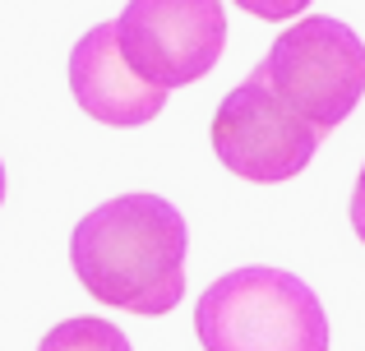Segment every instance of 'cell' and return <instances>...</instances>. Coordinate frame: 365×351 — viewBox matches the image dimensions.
<instances>
[{"label":"cell","mask_w":365,"mask_h":351,"mask_svg":"<svg viewBox=\"0 0 365 351\" xmlns=\"http://www.w3.org/2000/svg\"><path fill=\"white\" fill-rule=\"evenodd\" d=\"M74 278L102 305L171 315L185 296V217L162 194H120L70 236Z\"/></svg>","instance_id":"6da1fadb"},{"label":"cell","mask_w":365,"mask_h":351,"mask_svg":"<svg viewBox=\"0 0 365 351\" xmlns=\"http://www.w3.org/2000/svg\"><path fill=\"white\" fill-rule=\"evenodd\" d=\"M204 351H329V315L319 296L287 268H236L195 305Z\"/></svg>","instance_id":"7a4b0ae2"},{"label":"cell","mask_w":365,"mask_h":351,"mask_svg":"<svg viewBox=\"0 0 365 351\" xmlns=\"http://www.w3.org/2000/svg\"><path fill=\"white\" fill-rule=\"evenodd\" d=\"M259 70L268 88L324 135L342 125L365 98V42L342 19L314 14L282 28Z\"/></svg>","instance_id":"3957f363"},{"label":"cell","mask_w":365,"mask_h":351,"mask_svg":"<svg viewBox=\"0 0 365 351\" xmlns=\"http://www.w3.org/2000/svg\"><path fill=\"white\" fill-rule=\"evenodd\" d=\"M213 153L232 176L255 185H277L310 167L314 148L324 144V130H314L301 111H292L273 88L264 70H250L245 83H236L213 111Z\"/></svg>","instance_id":"277c9868"},{"label":"cell","mask_w":365,"mask_h":351,"mask_svg":"<svg viewBox=\"0 0 365 351\" xmlns=\"http://www.w3.org/2000/svg\"><path fill=\"white\" fill-rule=\"evenodd\" d=\"M116 42L143 83L162 93L185 88L222 61V0H130L116 19Z\"/></svg>","instance_id":"5b68a950"},{"label":"cell","mask_w":365,"mask_h":351,"mask_svg":"<svg viewBox=\"0 0 365 351\" xmlns=\"http://www.w3.org/2000/svg\"><path fill=\"white\" fill-rule=\"evenodd\" d=\"M70 93L93 120L116 130H134L162 116L167 93L143 83L139 74L125 65L120 42H116V23H98L74 42L70 51Z\"/></svg>","instance_id":"8992f818"},{"label":"cell","mask_w":365,"mask_h":351,"mask_svg":"<svg viewBox=\"0 0 365 351\" xmlns=\"http://www.w3.org/2000/svg\"><path fill=\"white\" fill-rule=\"evenodd\" d=\"M37 351H134V347L116 324H107V319H98V315H79V319L56 324L51 333L42 337Z\"/></svg>","instance_id":"52a82bcc"},{"label":"cell","mask_w":365,"mask_h":351,"mask_svg":"<svg viewBox=\"0 0 365 351\" xmlns=\"http://www.w3.org/2000/svg\"><path fill=\"white\" fill-rule=\"evenodd\" d=\"M236 5H241L245 14H255V19H268V23H287V19L301 14L310 0H236Z\"/></svg>","instance_id":"ba28073f"},{"label":"cell","mask_w":365,"mask_h":351,"mask_svg":"<svg viewBox=\"0 0 365 351\" xmlns=\"http://www.w3.org/2000/svg\"><path fill=\"white\" fill-rule=\"evenodd\" d=\"M351 226H356V236H361V245H365V167H361V176H356V189H351Z\"/></svg>","instance_id":"9c48e42d"},{"label":"cell","mask_w":365,"mask_h":351,"mask_svg":"<svg viewBox=\"0 0 365 351\" xmlns=\"http://www.w3.org/2000/svg\"><path fill=\"white\" fill-rule=\"evenodd\" d=\"M0 204H5V162H0Z\"/></svg>","instance_id":"30bf717a"}]
</instances>
